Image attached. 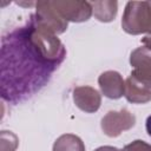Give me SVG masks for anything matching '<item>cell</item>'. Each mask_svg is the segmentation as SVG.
<instances>
[{"instance_id": "cell-1", "label": "cell", "mask_w": 151, "mask_h": 151, "mask_svg": "<svg viewBox=\"0 0 151 151\" xmlns=\"http://www.w3.org/2000/svg\"><path fill=\"white\" fill-rule=\"evenodd\" d=\"M27 40L44 63L58 65L64 60L66 54L64 45L52 29L35 18L28 26Z\"/></svg>"}, {"instance_id": "cell-3", "label": "cell", "mask_w": 151, "mask_h": 151, "mask_svg": "<svg viewBox=\"0 0 151 151\" xmlns=\"http://www.w3.org/2000/svg\"><path fill=\"white\" fill-rule=\"evenodd\" d=\"M136 124V117L126 109L120 111H109L101 118V130L107 137H118L124 131L132 129Z\"/></svg>"}, {"instance_id": "cell-10", "label": "cell", "mask_w": 151, "mask_h": 151, "mask_svg": "<svg viewBox=\"0 0 151 151\" xmlns=\"http://www.w3.org/2000/svg\"><path fill=\"white\" fill-rule=\"evenodd\" d=\"M92 13L94 18L101 22H110L114 20L118 11V2L117 1H91Z\"/></svg>"}, {"instance_id": "cell-11", "label": "cell", "mask_w": 151, "mask_h": 151, "mask_svg": "<svg viewBox=\"0 0 151 151\" xmlns=\"http://www.w3.org/2000/svg\"><path fill=\"white\" fill-rule=\"evenodd\" d=\"M53 151H85V145L78 136L65 133L57 138L53 144Z\"/></svg>"}, {"instance_id": "cell-8", "label": "cell", "mask_w": 151, "mask_h": 151, "mask_svg": "<svg viewBox=\"0 0 151 151\" xmlns=\"http://www.w3.org/2000/svg\"><path fill=\"white\" fill-rule=\"evenodd\" d=\"M101 93L110 99H119L125 92V81L117 71H105L98 78Z\"/></svg>"}, {"instance_id": "cell-4", "label": "cell", "mask_w": 151, "mask_h": 151, "mask_svg": "<svg viewBox=\"0 0 151 151\" xmlns=\"http://www.w3.org/2000/svg\"><path fill=\"white\" fill-rule=\"evenodd\" d=\"M51 4L67 22L87 21L92 15V7L88 1L57 0V1H51Z\"/></svg>"}, {"instance_id": "cell-6", "label": "cell", "mask_w": 151, "mask_h": 151, "mask_svg": "<svg viewBox=\"0 0 151 151\" xmlns=\"http://www.w3.org/2000/svg\"><path fill=\"white\" fill-rule=\"evenodd\" d=\"M130 64L133 67L130 76L151 85V51L145 46L133 50L130 55Z\"/></svg>"}, {"instance_id": "cell-16", "label": "cell", "mask_w": 151, "mask_h": 151, "mask_svg": "<svg viewBox=\"0 0 151 151\" xmlns=\"http://www.w3.org/2000/svg\"><path fill=\"white\" fill-rule=\"evenodd\" d=\"M145 127H146V132H147V134L151 137V114H150V116L147 117V119H146Z\"/></svg>"}, {"instance_id": "cell-7", "label": "cell", "mask_w": 151, "mask_h": 151, "mask_svg": "<svg viewBox=\"0 0 151 151\" xmlns=\"http://www.w3.org/2000/svg\"><path fill=\"white\" fill-rule=\"evenodd\" d=\"M73 100L78 109L86 113H94L99 110L101 97L91 86H77L73 90Z\"/></svg>"}, {"instance_id": "cell-15", "label": "cell", "mask_w": 151, "mask_h": 151, "mask_svg": "<svg viewBox=\"0 0 151 151\" xmlns=\"http://www.w3.org/2000/svg\"><path fill=\"white\" fill-rule=\"evenodd\" d=\"M94 151H120V150H118V149L114 147V146H109V145H106V146H100V147L96 149Z\"/></svg>"}, {"instance_id": "cell-12", "label": "cell", "mask_w": 151, "mask_h": 151, "mask_svg": "<svg viewBox=\"0 0 151 151\" xmlns=\"http://www.w3.org/2000/svg\"><path fill=\"white\" fill-rule=\"evenodd\" d=\"M19 139L11 131H1V151H15Z\"/></svg>"}, {"instance_id": "cell-5", "label": "cell", "mask_w": 151, "mask_h": 151, "mask_svg": "<svg viewBox=\"0 0 151 151\" xmlns=\"http://www.w3.org/2000/svg\"><path fill=\"white\" fill-rule=\"evenodd\" d=\"M35 19L39 22L47 26L55 34H61L67 29V21L57 12L51 1H38L35 2Z\"/></svg>"}, {"instance_id": "cell-9", "label": "cell", "mask_w": 151, "mask_h": 151, "mask_svg": "<svg viewBox=\"0 0 151 151\" xmlns=\"http://www.w3.org/2000/svg\"><path fill=\"white\" fill-rule=\"evenodd\" d=\"M125 98L132 104H145L151 100V85L130 76L125 80Z\"/></svg>"}, {"instance_id": "cell-13", "label": "cell", "mask_w": 151, "mask_h": 151, "mask_svg": "<svg viewBox=\"0 0 151 151\" xmlns=\"http://www.w3.org/2000/svg\"><path fill=\"white\" fill-rule=\"evenodd\" d=\"M120 151H151V144H147L144 140L137 139V140H133L132 143L125 145L123 147V150H120Z\"/></svg>"}, {"instance_id": "cell-14", "label": "cell", "mask_w": 151, "mask_h": 151, "mask_svg": "<svg viewBox=\"0 0 151 151\" xmlns=\"http://www.w3.org/2000/svg\"><path fill=\"white\" fill-rule=\"evenodd\" d=\"M142 42L144 44V46H145L147 50H150V51H151V34L145 35V37L142 39Z\"/></svg>"}, {"instance_id": "cell-2", "label": "cell", "mask_w": 151, "mask_h": 151, "mask_svg": "<svg viewBox=\"0 0 151 151\" xmlns=\"http://www.w3.org/2000/svg\"><path fill=\"white\" fill-rule=\"evenodd\" d=\"M122 27L132 35L151 34V1H129L122 18Z\"/></svg>"}]
</instances>
